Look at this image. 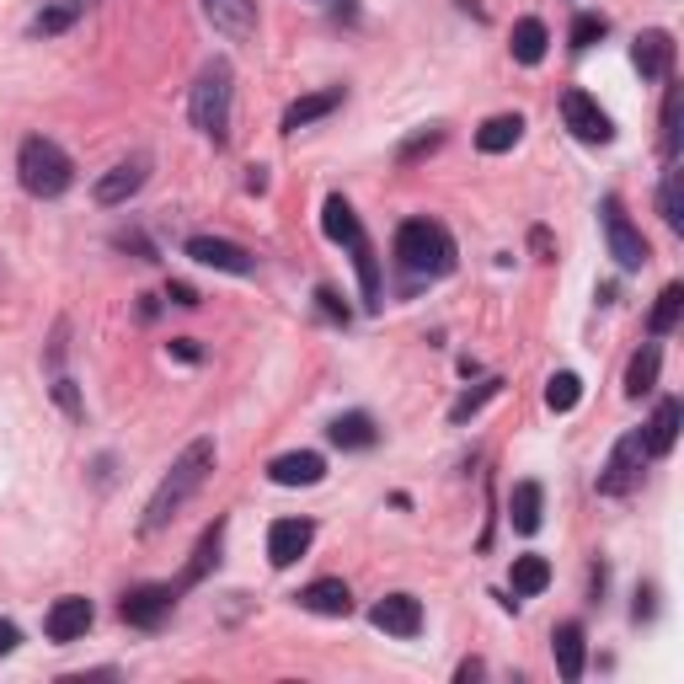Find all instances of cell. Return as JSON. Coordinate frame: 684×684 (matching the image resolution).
Returning a JSON list of instances; mask_svg holds the SVG:
<instances>
[{
	"instance_id": "5bb4252c",
	"label": "cell",
	"mask_w": 684,
	"mask_h": 684,
	"mask_svg": "<svg viewBox=\"0 0 684 684\" xmlns=\"http://www.w3.org/2000/svg\"><path fill=\"white\" fill-rule=\"evenodd\" d=\"M268 476H273V487H315L326 476V460L315 449H295V455H278L268 465Z\"/></svg>"
},
{
	"instance_id": "d6a6232c",
	"label": "cell",
	"mask_w": 684,
	"mask_h": 684,
	"mask_svg": "<svg viewBox=\"0 0 684 684\" xmlns=\"http://www.w3.org/2000/svg\"><path fill=\"white\" fill-rule=\"evenodd\" d=\"M605 33H610V22H605L599 11H583V16L572 22V49H594Z\"/></svg>"
},
{
	"instance_id": "8992f818",
	"label": "cell",
	"mask_w": 684,
	"mask_h": 684,
	"mask_svg": "<svg viewBox=\"0 0 684 684\" xmlns=\"http://www.w3.org/2000/svg\"><path fill=\"white\" fill-rule=\"evenodd\" d=\"M172 605H177V588H172V583H145V588H128L119 615H124L128 625H139V631H161L166 615H172Z\"/></svg>"
},
{
	"instance_id": "8d00e7d4",
	"label": "cell",
	"mask_w": 684,
	"mask_h": 684,
	"mask_svg": "<svg viewBox=\"0 0 684 684\" xmlns=\"http://www.w3.org/2000/svg\"><path fill=\"white\" fill-rule=\"evenodd\" d=\"M172 353H177L183 364H198V343H192V337H172Z\"/></svg>"
},
{
	"instance_id": "d6986e66",
	"label": "cell",
	"mask_w": 684,
	"mask_h": 684,
	"mask_svg": "<svg viewBox=\"0 0 684 684\" xmlns=\"http://www.w3.org/2000/svg\"><path fill=\"white\" fill-rule=\"evenodd\" d=\"M551 652H557L561 680H583V625L561 621L557 631H551Z\"/></svg>"
},
{
	"instance_id": "30bf717a",
	"label": "cell",
	"mask_w": 684,
	"mask_h": 684,
	"mask_svg": "<svg viewBox=\"0 0 684 684\" xmlns=\"http://www.w3.org/2000/svg\"><path fill=\"white\" fill-rule=\"evenodd\" d=\"M97 621V610H91V599H80V594H64L49 605V615H43V631H49V642H75V636H86Z\"/></svg>"
},
{
	"instance_id": "cb8c5ba5",
	"label": "cell",
	"mask_w": 684,
	"mask_h": 684,
	"mask_svg": "<svg viewBox=\"0 0 684 684\" xmlns=\"http://www.w3.org/2000/svg\"><path fill=\"white\" fill-rule=\"evenodd\" d=\"M546 43H551V33H546V22H540V16L513 22V60H519V64H540V60H546Z\"/></svg>"
},
{
	"instance_id": "d4e9b609",
	"label": "cell",
	"mask_w": 684,
	"mask_h": 684,
	"mask_svg": "<svg viewBox=\"0 0 684 684\" xmlns=\"http://www.w3.org/2000/svg\"><path fill=\"white\" fill-rule=\"evenodd\" d=\"M326 434H332V444H337V449H370L374 438H380V434H374V418H370V412H343V418H337Z\"/></svg>"
},
{
	"instance_id": "f546056e",
	"label": "cell",
	"mask_w": 684,
	"mask_h": 684,
	"mask_svg": "<svg viewBox=\"0 0 684 684\" xmlns=\"http://www.w3.org/2000/svg\"><path fill=\"white\" fill-rule=\"evenodd\" d=\"M220 540H225V524L203 530V540H198V551H192V561H187V572H183V583H177V588H192V583L209 572V561H220Z\"/></svg>"
},
{
	"instance_id": "3957f363",
	"label": "cell",
	"mask_w": 684,
	"mask_h": 684,
	"mask_svg": "<svg viewBox=\"0 0 684 684\" xmlns=\"http://www.w3.org/2000/svg\"><path fill=\"white\" fill-rule=\"evenodd\" d=\"M16 177H22V187H27L33 198H60L64 187L75 183V166H70V156H64L54 139L33 134V139L22 145V156H16Z\"/></svg>"
},
{
	"instance_id": "5b68a950",
	"label": "cell",
	"mask_w": 684,
	"mask_h": 684,
	"mask_svg": "<svg viewBox=\"0 0 684 684\" xmlns=\"http://www.w3.org/2000/svg\"><path fill=\"white\" fill-rule=\"evenodd\" d=\"M652 455H647V438L642 434H625L615 444V455L605 460V471H599V493H610V498H621L631 493L636 482H642V465H647Z\"/></svg>"
},
{
	"instance_id": "7a4b0ae2",
	"label": "cell",
	"mask_w": 684,
	"mask_h": 684,
	"mask_svg": "<svg viewBox=\"0 0 684 684\" xmlns=\"http://www.w3.org/2000/svg\"><path fill=\"white\" fill-rule=\"evenodd\" d=\"M396 262H401L407 273H418V278H438V273L455 268V241H449V231L434 225V220H407V225L396 231Z\"/></svg>"
},
{
	"instance_id": "7c38bea8",
	"label": "cell",
	"mask_w": 684,
	"mask_h": 684,
	"mask_svg": "<svg viewBox=\"0 0 684 684\" xmlns=\"http://www.w3.org/2000/svg\"><path fill=\"white\" fill-rule=\"evenodd\" d=\"M374 631H385V636H418L423 631V605L412 599V594H390V599H380L370 610Z\"/></svg>"
},
{
	"instance_id": "ba28073f",
	"label": "cell",
	"mask_w": 684,
	"mask_h": 684,
	"mask_svg": "<svg viewBox=\"0 0 684 684\" xmlns=\"http://www.w3.org/2000/svg\"><path fill=\"white\" fill-rule=\"evenodd\" d=\"M561 119H567V128H572L583 145H610V139H615L605 108H599L588 91H567V97H561Z\"/></svg>"
},
{
	"instance_id": "603a6c76",
	"label": "cell",
	"mask_w": 684,
	"mask_h": 684,
	"mask_svg": "<svg viewBox=\"0 0 684 684\" xmlns=\"http://www.w3.org/2000/svg\"><path fill=\"white\" fill-rule=\"evenodd\" d=\"M631 60H636L642 75H669V64H674V38H669V33H642L636 49H631Z\"/></svg>"
},
{
	"instance_id": "9c48e42d",
	"label": "cell",
	"mask_w": 684,
	"mask_h": 684,
	"mask_svg": "<svg viewBox=\"0 0 684 684\" xmlns=\"http://www.w3.org/2000/svg\"><path fill=\"white\" fill-rule=\"evenodd\" d=\"M187 257H192L198 268L236 273V278H247L251 268H257V257H251L247 247H236V241H220V236H192V241H187Z\"/></svg>"
},
{
	"instance_id": "7402d4cb",
	"label": "cell",
	"mask_w": 684,
	"mask_h": 684,
	"mask_svg": "<svg viewBox=\"0 0 684 684\" xmlns=\"http://www.w3.org/2000/svg\"><path fill=\"white\" fill-rule=\"evenodd\" d=\"M519 134H524V119L519 113H498V119H487V124L476 128V150L482 156H502V150L519 145Z\"/></svg>"
},
{
	"instance_id": "e0dca14e",
	"label": "cell",
	"mask_w": 684,
	"mask_h": 684,
	"mask_svg": "<svg viewBox=\"0 0 684 684\" xmlns=\"http://www.w3.org/2000/svg\"><path fill=\"white\" fill-rule=\"evenodd\" d=\"M337 108H343V86H326V91H311V97L289 102V113H284V128H289V134H300L306 124H315V119H326V113H337Z\"/></svg>"
},
{
	"instance_id": "83f0119b",
	"label": "cell",
	"mask_w": 684,
	"mask_h": 684,
	"mask_svg": "<svg viewBox=\"0 0 684 684\" xmlns=\"http://www.w3.org/2000/svg\"><path fill=\"white\" fill-rule=\"evenodd\" d=\"M80 16H86V0H49V5L38 11L33 33H38V38H54V33H64V27H75Z\"/></svg>"
},
{
	"instance_id": "f35d334b",
	"label": "cell",
	"mask_w": 684,
	"mask_h": 684,
	"mask_svg": "<svg viewBox=\"0 0 684 684\" xmlns=\"http://www.w3.org/2000/svg\"><path fill=\"white\" fill-rule=\"evenodd\" d=\"M166 295H172V300H177V306H198V295H192V289H187V284H172V289H166Z\"/></svg>"
},
{
	"instance_id": "4fadbf2b",
	"label": "cell",
	"mask_w": 684,
	"mask_h": 684,
	"mask_svg": "<svg viewBox=\"0 0 684 684\" xmlns=\"http://www.w3.org/2000/svg\"><path fill=\"white\" fill-rule=\"evenodd\" d=\"M300 610L326 615V621H343V615L353 610V594H348L343 577H315L311 588H300Z\"/></svg>"
},
{
	"instance_id": "484cf974",
	"label": "cell",
	"mask_w": 684,
	"mask_h": 684,
	"mask_svg": "<svg viewBox=\"0 0 684 684\" xmlns=\"http://www.w3.org/2000/svg\"><path fill=\"white\" fill-rule=\"evenodd\" d=\"M658 370H663V353H658V343H647L636 359H631V370H625V396H647L652 385H658Z\"/></svg>"
},
{
	"instance_id": "836d02e7",
	"label": "cell",
	"mask_w": 684,
	"mask_h": 684,
	"mask_svg": "<svg viewBox=\"0 0 684 684\" xmlns=\"http://www.w3.org/2000/svg\"><path fill=\"white\" fill-rule=\"evenodd\" d=\"M498 385H502V380H487L482 390H465V396L455 401V412H449V418H455V423H465V418H476V412H482V407H487V401L498 396Z\"/></svg>"
},
{
	"instance_id": "1f68e13d",
	"label": "cell",
	"mask_w": 684,
	"mask_h": 684,
	"mask_svg": "<svg viewBox=\"0 0 684 684\" xmlns=\"http://www.w3.org/2000/svg\"><path fill=\"white\" fill-rule=\"evenodd\" d=\"M353 268H359L364 300H370V306H380V268H374V251H370V241H364V236L353 241Z\"/></svg>"
},
{
	"instance_id": "ffe728a7",
	"label": "cell",
	"mask_w": 684,
	"mask_h": 684,
	"mask_svg": "<svg viewBox=\"0 0 684 684\" xmlns=\"http://www.w3.org/2000/svg\"><path fill=\"white\" fill-rule=\"evenodd\" d=\"M540 508H546L540 482H519L513 498H508V519H513V530H519V535H535V530H540Z\"/></svg>"
},
{
	"instance_id": "f1b7e54d",
	"label": "cell",
	"mask_w": 684,
	"mask_h": 684,
	"mask_svg": "<svg viewBox=\"0 0 684 684\" xmlns=\"http://www.w3.org/2000/svg\"><path fill=\"white\" fill-rule=\"evenodd\" d=\"M680 315H684V289L680 284H669V289L658 295L652 315H647V332H652V337H669V332L680 326Z\"/></svg>"
},
{
	"instance_id": "4316f807",
	"label": "cell",
	"mask_w": 684,
	"mask_h": 684,
	"mask_svg": "<svg viewBox=\"0 0 684 684\" xmlns=\"http://www.w3.org/2000/svg\"><path fill=\"white\" fill-rule=\"evenodd\" d=\"M546 588H551V561L546 557L513 561V594H519V599H535V594H546Z\"/></svg>"
},
{
	"instance_id": "e575fe53",
	"label": "cell",
	"mask_w": 684,
	"mask_h": 684,
	"mask_svg": "<svg viewBox=\"0 0 684 684\" xmlns=\"http://www.w3.org/2000/svg\"><path fill=\"white\" fill-rule=\"evenodd\" d=\"M663 220H669L674 231L684 225V209H680V177H674V172L663 177Z\"/></svg>"
},
{
	"instance_id": "52a82bcc",
	"label": "cell",
	"mask_w": 684,
	"mask_h": 684,
	"mask_svg": "<svg viewBox=\"0 0 684 684\" xmlns=\"http://www.w3.org/2000/svg\"><path fill=\"white\" fill-rule=\"evenodd\" d=\"M605 241H610V257L621 262L625 273H636V268L647 262V241H642V231L625 220L621 198H605Z\"/></svg>"
},
{
	"instance_id": "8fae6325",
	"label": "cell",
	"mask_w": 684,
	"mask_h": 684,
	"mask_svg": "<svg viewBox=\"0 0 684 684\" xmlns=\"http://www.w3.org/2000/svg\"><path fill=\"white\" fill-rule=\"evenodd\" d=\"M311 535H315L311 519H278V524L268 530V561H273V567H295V561L311 551Z\"/></svg>"
},
{
	"instance_id": "9a60e30c",
	"label": "cell",
	"mask_w": 684,
	"mask_h": 684,
	"mask_svg": "<svg viewBox=\"0 0 684 684\" xmlns=\"http://www.w3.org/2000/svg\"><path fill=\"white\" fill-rule=\"evenodd\" d=\"M139 187H145V161H124V166H113L108 177H97L91 192H97V203H102V209H113V203H128Z\"/></svg>"
},
{
	"instance_id": "4dcf8cb0",
	"label": "cell",
	"mask_w": 684,
	"mask_h": 684,
	"mask_svg": "<svg viewBox=\"0 0 684 684\" xmlns=\"http://www.w3.org/2000/svg\"><path fill=\"white\" fill-rule=\"evenodd\" d=\"M583 401V380L572 370H561V374H551V385H546V407L551 412H572Z\"/></svg>"
},
{
	"instance_id": "d590c367",
	"label": "cell",
	"mask_w": 684,
	"mask_h": 684,
	"mask_svg": "<svg viewBox=\"0 0 684 684\" xmlns=\"http://www.w3.org/2000/svg\"><path fill=\"white\" fill-rule=\"evenodd\" d=\"M54 396H60V407L70 412V418H80V412H86V407H80V390H75V380H60V385H54Z\"/></svg>"
},
{
	"instance_id": "277c9868",
	"label": "cell",
	"mask_w": 684,
	"mask_h": 684,
	"mask_svg": "<svg viewBox=\"0 0 684 684\" xmlns=\"http://www.w3.org/2000/svg\"><path fill=\"white\" fill-rule=\"evenodd\" d=\"M231 60H209L198 70V86H192V124L203 128L214 145L225 139L231 128Z\"/></svg>"
},
{
	"instance_id": "74e56055",
	"label": "cell",
	"mask_w": 684,
	"mask_h": 684,
	"mask_svg": "<svg viewBox=\"0 0 684 684\" xmlns=\"http://www.w3.org/2000/svg\"><path fill=\"white\" fill-rule=\"evenodd\" d=\"M11 647H16V625H11V621H0V658H5Z\"/></svg>"
},
{
	"instance_id": "ac0fdd59",
	"label": "cell",
	"mask_w": 684,
	"mask_h": 684,
	"mask_svg": "<svg viewBox=\"0 0 684 684\" xmlns=\"http://www.w3.org/2000/svg\"><path fill=\"white\" fill-rule=\"evenodd\" d=\"M203 11H209V22H214L220 33H231V38H247L251 27H257V0H203Z\"/></svg>"
},
{
	"instance_id": "6da1fadb",
	"label": "cell",
	"mask_w": 684,
	"mask_h": 684,
	"mask_svg": "<svg viewBox=\"0 0 684 684\" xmlns=\"http://www.w3.org/2000/svg\"><path fill=\"white\" fill-rule=\"evenodd\" d=\"M214 471V438H192L183 455H177V465L166 471V482L156 487V498L145 508V535H156V530H166L172 524V513L183 508L198 487H203V476Z\"/></svg>"
},
{
	"instance_id": "44dd1931",
	"label": "cell",
	"mask_w": 684,
	"mask_h": 684,
	"mask_svg": "<svg viewBox=\"0 0 684 684\" xmlns=\"http://www.w3.org/2000/svg\"><path fill=\"white\" fill-rule=\"evenodd\" d=\"M321 231H326V241H337V247H353L364 231H359V214H353V203L348 198H326V209H321Z\"/></svg>"
},
{
	"instance_id": "2e32d148",
	"label": "cell",
	"mask_w": 684,
	"mask_h": 684,
	"mask_svg": "<svg viewBox=\"0 0 684 684\" xmlns=\"http://www.w3.org/2000/svg\"><path fill=\"white\" fill-rule=\"evenodd\" d=\"M680 423H684V407L674 401V396H663V401H658V412H652V423L642 428L647 455H669V449H674V438H680Z\"/></svg>"
}]
</instances>
